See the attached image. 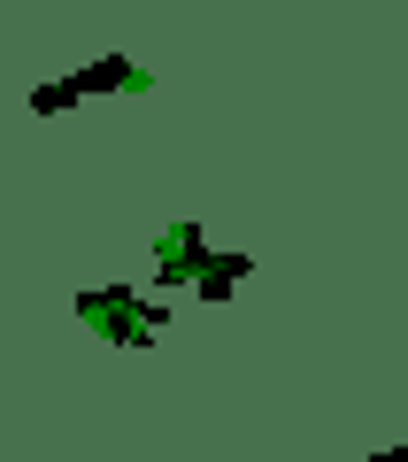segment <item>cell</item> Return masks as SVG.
<instances>
[{"label": "cell", "instance_id": "1", "mask_svg": "<svg viewBox=\"0 0 408 462\" xmlns=\"http://www.w3.org/2000/svg\"><path fill=\"white\" fill-rule=\"evenodd\" d=\"M78 316L116 346H154L170 331L162 293H139V285H93V293H78Z\"/></svg>", "mask_w": 408, "mask_h": 462}, {"label": "cell", "instance_id": "2", "mask_svg": "<svg viewBox=\"0 0 408 462\" xmlns=\"http://www.w3.org/2000/svg\"><path fill=\"white\" fill-rule=\"evenodd\" d=\"M200 263H209V231H200L193 216H178V224L154 231V278H162V293L170 285H193Z\"/></svg>", "mask_w": 408, "mask_h": 462}, {"label": "cell", "instance_id": "3", "mask_svg": "<svg viewBox=\"0 0 408 462\" xmlns=\"http://www.w3.org/2000/svg\"><path fill=\"white\" fill-rule=\"evenodd\" d=\"M147 85H154V78H147L139 62H124V54H100V62H85L78 78H70V93L85 100V93H147Z\"/></svg>", "mask_w": 408, "mask_h": 462}, {"label": "cell", "instance_id": "4", "mask_svg": "<svg viewBox=\"0 0 408 462\" xmlns=\"http://www.w3.org/2000/svg\"><path fill=\"white\" fill-rule=\"evenodd\" d=\"M246 270H255V254H216V247H209V263H200V278H193V285H200L209 300H231V285H239Z\"/></svg>", "mask_w": 408, "mask_h": 462}, {"label": "cell", "instance_id": "5", "mask_svg": "<svg viewBox=\"0 0 408 462\" xmlns=\"http://www.w3.org/2000/svg\"><path fill=\"white\" fill-rule=\"evenodd\" d=\"M70 108H78V93H70V78H47V85L32 93V116H70Z\"/></svg>", "mask_w": 408, "mask_h": 462}, {"label": "cell", "instance_id": "6", "mask_svg": "<svg viewBox=\"0 0 408 462\" xmlns=\"http://www.w3.org/2000/svg\"><path fill=\"white\" fill-rule=\"evenodd\" d=\"M370 462H408V447H385V455H370Z\"/></svg>", "mask_w": 408, "mask_h": 462}]
</instances>
